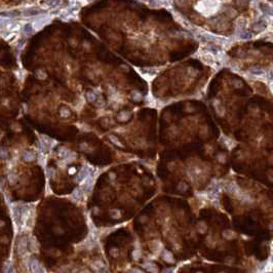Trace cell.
<instances>
[{"mask_svg":"<svg viewBox=\"0 0 273 273\" xmlns=\"http://www.w3.org/2000/svg\"><path fill=\"white\" fill-rule=\"evenodd\" d=\"M133 273H144V272H142L141 270H139V269H134L133 270Z\"/></svg>","mask_w":273,"mask_h":273,"instance_id":"cb8c5ba5","label":"cell"},{"mask_svg":"<svg viewBox=\"0 0 273 273\" xmlns=\"http://www.w3.org/2000/svg\"><path fill=\"white\" fill-rule=\"evenodd\" d=\"M69 154H70V152H69V150H67L66 148H61V149L59 150V155L61 156L62 158H66Z\"/></svg>","mask_w":273,"mask_h":273,"instance_id":"4fadbf2b","label":"cell"},{"mask_svg":"<svg viewBox=\"0 0 273 273\" xmlns=\"http://www.w3.org/2000/svg\"><path fill=\"white\" fill-rule=\"evenodd\" d=\"M60 2L59 1H45V2H42L41 4H46V5H48V7H55V5H58Z\"/></svg>","mask_w":273,"mask_h":273,"instance_id":"e0dca14e","label":"cell"},{"mask_svg":"<svg viewBox=\"0 0 273 273\" xmlns=\"http://www.w3.org/2000/svg\"><path fill=\"white\" fill-rule=\"evenodd\" d=\"M91 267L96 273H107V267L102 261H97L92 263Z\"/></svg>","mask_w":273,"mask_h":273,"instance_id":"7a4b0ae2","label":"cell"},{"mask_svg":"<svg viewBox=\"0 0 273 273\" xmlns=\"http://www.w3.org/2000/svg\"><path fill=\"white\" fill-rule=\"evenodd\" d=\"M143 72H145L146 74H153V75H155L156 74V72L157 71L155 70V69H151V68H146V69H143Z\"/></svg>","mask_w":273,"mask_h":273,"instance_id":"ac0fdd59","label":"cell"},{"mask_svg":"<svg viewBox=\"0 0 273 273\" xmlns=\"http://www.w3.org/2000/svg\"><path fill=\"white\" fill-rule=\"evenodd\" d=\"M72 197L73 199H75V200L79 201L81 200V198H82V191H81L80 188H76L74 190V192L72 193Z\"/></svg>","mask_w":273,"mask_h":273,"instance_id":"ba28073f","label":"cell"},{"mask_svg":"<svg viewBox=\"0 0 273 273\" xmlns=\"http://www.w3.org/2000/svg\"><path fill=\"white\" fill-rule=\"evenodd\" d=\"M50 21H51V18L48 16H43V17H41V18L36 19L33 22V24L31 25L32 29H33V31H39L40 29H42V28L45 25H47Z\"/></svg>","mask_w":273,"mask_h":273,"instance_id":"6da1fadb","label":"cell"},{"mask_svg":"<svg viewBox=\"0 0 273 273\" xmlns=\"http://www.w3.org/2000/svg\"><path fill=\"white\" fill-rule=\"evenodd\" d=\"M144 268H145L146 270H148L149 272L151 273H157L158 272V269L157 267H156L154 264L152 263H146L145 265H144Z\"/></svg>","mask_w":273,"mask_h":273,"instance_id":"9c48e42d","label":"cell"},{"mask_svg":"<svg viewBox=\"0 0 273 273\" xmlns=\"http://www.w3.org/2000/svg\"><path fill=\"white\" fill-rule=\"evenodd\" d=\"M74 171H75V169H71V171H69V173L73 174V173H74Z\"/></svg>","mask_w":273,"mask_h":273,"instance_id":"484cf974","label":"cell"},{"mask_svg":"<svg viewBox=\"0 0 273 273\" xmlns=\"http://www.w3.org/2000/svg\"><path fill=\"white\" fill-rule=\"evenodd\" d=\"M163 259L165 260L166 262H174V257H173V255H171L169 251H165L164 253H163Z\"/></svg>","mask_w":273,"mask_h":273,"instance_id":"7c38bea8","label":"cell"},{"mask_svg":"<svg viewBox=\"0 0 273 273\" xmlns=\"http://www.w3.org/2000/svg\"><path fill=\"white\" fill-rule=\"evenodd\" d=\"M29 267L31 273H42L41 272V267L39 265V262L36 259H31L29 262Z\"/></svg>","mask_w":273,"mask_h":273,"instance_id":"3957f363","label":"cell"},{"mask_svg":"<svg viewBox=\"0 0 273 273\" xmlns=\"http://www.w3.org/2000/svg\"><path fill=\"white\" fill-rule=\"evenodd\" d=\"M87 97H89V101H94V99H96V96H94V94H87Z\"/></svg>","mask_w":273,"mask_h":273,"instance_id":"603a6c76","label":"cell"},{"mask_svg":"<svg viewBox=\"0 0 273 273\" xmlns=\"http://www.w3.org/2000/svg\"><path fill=\"white\" fill-rule=\"evenodd\" d=\"M110 139H111V141H112V142H114V143L116 144V145H118V146H121V147H122L121 143H120V142H118L117 140H116V138L114 137V136H111V137H110Z\"/></svg>","mask_w":273,"mask_h":273,"instance_id":"7402d4cb","label":"cell"},{"mask_svg":"<svg viewBox=\"0 0 273 273\" xmlns=\"http://www.w3.org/2000/svg\"><path fill=\"white\" fill-rule=\"evenodd\" d=\"M251 37V34L250 32L242 31L241 33H240V38H242V39H250Z\"/></svg>","mask_w":273,"mask_h":273,"instance_id":"2e32d148","label":"cell"},{"mask_svg":"<svg viewBox=\"0 0 273 273\" xmlns=\"http://www.w3.org/2000/svg\"><path fill=\"white\" fill-rule=\"evenodd\" d=\"M41 142L43 143V145L47 146V147H49V146H50V139H49L48 137L42 136V137H41Z\"/></svg>","mask_w":273,"mask_h":273,"instance_id":"9a60e30c","label":"cell"},{"mask_svg":"<svg viewBox=\"0 0 273 273\" xmlns=\"http://www.w3.org/2000/svg\"><path fill=\"white\" fill-rule=\"evenodd\" d=\"M134 255H135V256H134V258H135V259H139V258H140L139 256H137V257H136V254H134ZM137 255H140V251H137Z\"/></svg>","mask_w":273,"mask_h":273,"instance_id":"d4e9b609","label":"cell"},{"mask_svg":"<svg viewBox=\"0 0 273 273\" xmlns=\"http://www.w3.org/2000/svg\"><path fill=\"white\" fill-rule=\"evenodd\" d=\"M25 14H27V16H34V14H39V10H37V9H30V10H27Z\"/></svg>","mask_w":273,"mask_h":273,"instance_id":"d6986e66","label":"cell"},{"mask_svg":"<svg viewBox=\"0 0 273 273\" xmlns=\"http://www.w3.org/2000/svg\"><path fill=\"white\" fill-rule=\"evenodd\" d=\"M27 239L26 238H22L18 243V254L20 256H24L27 253Z\"/></svg>","mask_w":273,"mask_h":273,"instance_id":"277c9868","label":"cell"},{"mask_svg":"<svg viewBox=\"0 0 273 273\" xmlns=\"http://www.w3.org/2000/svg\"><path fill=\"white\" fill-rule=\"evenodd\" d=\"M261 9L263 10V12L265 14H268V16H272V9L270 6H262Z\"/></svg>","mask_w":273,"mask_h":273,"instance_id":"5bb4252c","label":"cell"},{"mask_svg":"<svg viewBox=\"0 0 273 273\" xmlns=\"http://www.w3.org/2000/svg\"><path fill=\"white\" fill-rule=\"evenodd\" d=\"M233 235H234V234H233V232H232V231H230V230H228V231L224 232V236H225V237H227V238H231Z\"/></svg>","mask_w":273,"mask_h":273,"instance_id":"44dd1931","label":"cell"},{"mask_svg":"<svg viewBox=\"0 0 273 273\" xmlns=\"http://www.w3.org/2000/svg\"><path fill=\"white\" fill-rule=\"evenodd\" d=\"M83 273H87V272H83Z\"/></svg>","mask_w":273,"mask_h":273,"instance_id":"4316f807","label":"cell"},{"mask_svg":"<svg viewBox=\"0 0 273 273\" xmlns=\"http://www.w3.org/2000/svg\"><path fill=\"white\" fill-rule=\"evenodd\" d=\"M81 186H82V188L84 189L85 191H87V192H89V191L91 190V187H92V178L91 176H87L86 178H85L84 180L82 181V184H81Z\"/></svg>","mask_w":273,"mask_h":273,"instance_id":"8992f818","label":"cell"},{"mask_svg":"<svg viewBox=\"0 0 273 273\" xmlns=\"http://www.w3.org/2000/svg\"><path fill=\"white\" fill-rule=\"evenodd\" d=\"M24 31H25V33H27L28 35H29V34H31L32 32H33V29H32V26H31V25L25 26V29H24Z\"/></svg>","mask_w":273,"mask_h":273,"instance_id":"ffe728a7","label":"cell"},{"mask_svg":"<svg viewBox=\"0 0 273 273\" xmlns=\"http://www.w3.org/2000/svg\"><path fill=\"white\" fill-rule=\"evenodd\" d=\"M253 28H254V31H256V32L263 31V30H265L266 28H267V21L264 20V19H260V20L254 25Z\"/></svg>","mask_w":273,"mask_h":273,"instance_id":"5b68a950","label":"cell"},{"mask_svg":"<svg viewBox=\"0 0 273 273\" xmlns=\"http://www.w3.org/2000/svg\"><path fill=\"white\" fill-rule=\"evenodd\" d=\"M23 158L26 161H32L34 159V153L31 151H26L23 154Z\"/></svg>","mask_w":273,"mask_h":273,"instance_id":"30bf717a","label":"cell"},{"mask_svg":"<svg viewBox=\"0 0 273 273\" xmlns=\"http://www.w3.org/2000/svg\"><path fill=\"white\" fill-rule=\"evenodd\" d=\"M264 70H262V69H259V68H254V69H251V74L255 75V76H263L264 75Z\"/></svg>","mask_w":273,"mask_h":273,"instance_id":"8fae6325","label":"cell"},{"mask_svg":"<svg viewBox=\"0 0 273 273\" xmlns=\"http://www.w3.org/2000/svg\"><path fill=\"white\" fill-rule=\"evenodd\" d=\"M87 176H89V173H87L86 167H82V169H81V171H79L78 176H77L76 181H77V182H82L83 180H84L85 178L87 177Z\"/></svg>","mask_w":273,"mask_h":273,"instance_id":"52a82bcc","label":"cell"}]
</instances>
